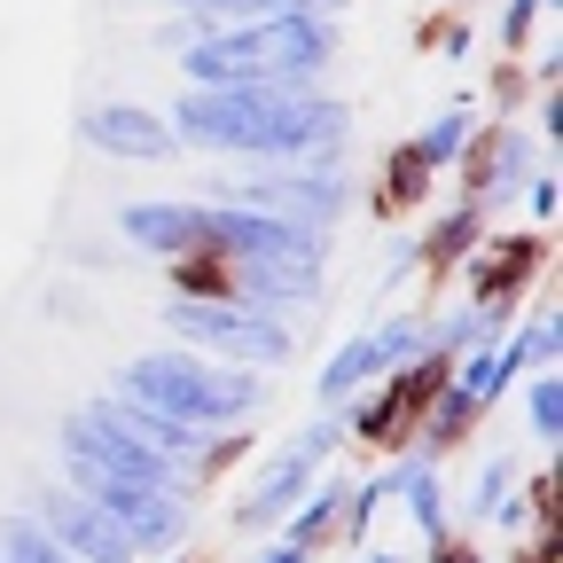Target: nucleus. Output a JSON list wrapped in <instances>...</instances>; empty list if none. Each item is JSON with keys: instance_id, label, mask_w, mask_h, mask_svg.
<instances>
[{"instance_id": "423d86ee", "label": "nucleus", "mask_w": 563, "mask_h": 563, "mask_svg": "<svg viewBox=\"0 0 563 563\" xmlns=\"http://www.w3.org/2000/svg\"><path fill=\"white\" fill-rule=\"evenodd\" d=\"M79 133L95 141L102 157H118V165H173V157H180L173 118H157L150 102H95V110L79 118Z\"/></svg>"}, {"instance_id": "b1692460", "label": "nucleus", "mask_w": 563, "mask_h": 563, "mask_svg": "<svg viewBox=\"0 0 563 563\" xmlns=\"http://www.w3.org/2000/svg\"><path fill=\"white\" fill-rule=\"evenodd\" d=\"M555 203H563L555 196V173H532V220H555Z\"/></svg>"}, {"instance_id": "393cba45", "label": "nucleus", "mask_w": 563, "mask_h": 563, "mask_svg": "<svg viewBox=\"0 0 563 563\" xmlns=\"http://www.w3.org/2000/svg\"><path fill=\"white\" fill-rule=\"evenodd\" d=\"M431 563H477V548H462V540L446 532V540H431Z\"/></svg>"}, {"instance_id": "2eb2a0df", "label": "nucleus", "mask_w": 563, "mask_h": 563, "mask_svg": "<svg viewBox=\"0 0 563 563\" xmlns=\"http://www.w3.org/2000/svg\"><path fill=\"white\" fill-rule=\"evenodd\" d=\"M493 361H501V376H509V384H517L525 368H532V376H540V368H555V313H540V321H532V329H517L509 344H493Z\"/></svg>"}, {"instance_id": "0eeeda50", "label": "nucleus", "mask_w": 563, "mask_h": 563, "mask_svg": "<svg viewBox=\"0 0 563 563\" xmlns=\"http://www.w3.org/2000/svg\"><path fill=\"white\" fill-rule=\"evenodd\" d=\"M40 532H47L70 563H141V555H133V540H125L95 501H79L70 485H55L47 501H40Z\"/></svg>"}, {"instance_id": "20e7f679", "label": "nucleus", "mask_w": 563, "mask_h": 563, "mask_svg": "<svg viewBox=\"0 0 563 563\" xmlns=\"http://www.w3.org/2000/svg\"><path fill=\"white\" fill-rule=\"evenodd\" d=\"M165 329L188 336V344H211L220 361H251V368H282L290 361V321H274V313H251L235 298H173L165 306Z\"/></svg>"}, {"instance_id": "aec40b11", "label": "nucleus", "mask_w": 563, "mask_h": 563, "mask_svg": "<svg viewBox=\"0 0 563 563\" xmlns=\"http://www.w3.org/2000/svg\"><path fill=\"white\" fill-rule=\"evenodd\" d=\"M525 407H532V431H540V446H555V431H563V384H555V368H540V376H532Z\"/></svg>"}, {"instance_id": "dca6fc26", "label": "nucleus", "mask_w": 563, "mask_h": 563, "mask_svg": "<svg viewBox=\"0 0 563 563\" xmlns=\"http://www.w3.org/2000/svg\"><path fill=\"white\" fill-rule=\"evenodd\" d=\"M470 243H477V203H462V211H446V220H439L431 235H422V243H415V258H422V266H431V274H446V266H454V258H462Z\"/></svg>"}, {"instance_id": "5701e85b", "label": "nucleus", "mask_w": 563, "mask_h": 563, "mask_svg": "<svg viewBox=\"0 0 563 563\" xmlns=\"http://www.w3.org/2000/svg\"><path fill=\"white\" fill-rule=\"evenodd\" d=\"M532 24H540V0H509V9H501V47H525Z\"/></svg>"}, {"instance_id": "f257e3e1", "label": "nucleus", "mask_w": 563, "mask_h": 563, "mask_svg": "<svg viewBox=\"0 0 563 563\" xmlns=\"http://www.w3.org/2000/svg\"><path fill=\"white\" fill-rule=\"evenodd\" d=\"M352 110L313 95V87H196L173 102V133L180 150H220L243 165H306L329 157L344 141Z\"/></svg>"}, {"instance_id": "9b49d317", "label": "nucleus", "mask_w": 563, "mask_h": 563, "mask_svg": "<svg viewBox=\"0 0 563 563\" xmlns=\"http://www.w3.org/2000/svg\"><path fill=\"white\" fill-rule=\"evenodd\" d=\"M532 258H540V243H525V235H493L477 258H470V306H501V313H517V290H525V274H532Z\"/></svg>"}, {"instance_id": "a211bd4d", "label": "nucleus", "mask_w": 563, "mask_h": 563, "mask_svg": "<svg viewBox=\"0 0 563 563\" xmlns=\"http://www.w3.org/2000/svg\"><path fill=\"white\" fill-rule=\"evenodd\" d=\"M0 563H70V555L40 532V517H9L0 525Z\"/></svg>"}, {"instance_id": "6e6552de", "label": "nucleus", "mask_w": 563, "mask_h": 563, "mask_svg": "<svg viewBox=\"0 0 563 563\" xmlns=\"http://www.w3.org/2000/svg\"><path fill=\"white\" fill-rule=\"evenodd\" d=\"M118 235L133 251H157V258L211 251V203H125L118 211Z\"/></svg>"}, {"instance_id": "1a4fd4ad", "label": "nucleus", "mask_w": 563, "mask_h": 563, "mask_svg": "<svg viewBox=\"0 0 563 563\" xmlns=\"http://www.w3.org/2000/svg\"><path fill=\"white\" fill-rule=\"evenodd\" d=\"M313 477H321V462H306L298 446H282L266 470H258V485L235 501V532H266V525H282L306 493H313Z\"/></svg>"}, {"instance_id": "ddd939ff", "label": "nucleus", "mask_w": 563, "mask_h": 563, "mask_svg": "<svg viewBox=\"0 0 563 563\" xmlns=\"http://www.w3.org/2000/svg\"><path fill=\"white\" fill-rule=\"evenodd\" d=\"M344 477H313V493H306V501L290 509V517H282V540H290V548H306V555H321V540H329V525L344 517Z\"/></svg>"}, {"instance_id": "4be33fe9", "label": "nucleus", "mask_w": 563, "mask_h": 563, "mask_svg": "<svg viewBox=\"0 0 563 563\" xmlns=\"http://www.w3.org/2000/svg\"><path fill=\"white\" fill-rule=\"evenodd\" d=\"M509 485H517V462H485V477H477V517H493V509H509Z\"/></svg>"}, {"instance_id": "4468645a", "label": "nucleus", "mask_w": 563, "mask_h": 563, "mask_svg": "<svg viewBox=\"0 0 563 563\" xmlns=\"http://www.w3.org/2000/svg\"><path fill=\"white\" fill-rule=\"evenodd\" d=\"M470 141H477V118H470V102H454V110H439L431 125H422V133L407 141V150H415L422 165H431V173H446V165H462Z\"/></svg>"}, {"instance_id": "412c9836", "label": "nucleus", "mask_w": 563, "mask_h": 563, "mask_svg": "<svg viewBox=\"0 0 563 563\" xmlns=\"http://www.w3.org/2000/svg\"><path fill=\"white\" fill-rule=\"evenodd\" d=\"M422 188H431V165H422L415 150H399L391 173H384V196H391V203H422Z\"/></svg>"}, {"instance_id": "f03ea898", "label": "nucleus", "mask_w": 563, "mask_h": 563, "mask_svg": "<svg viewBox=\"0 0 563 563\" xmlns=\"http://www.w3.org/2000/svg\"><path fill=\"white\" fill-rule=\"evenodd\" d=\"M329 55H336V24H321L313 9H290L235 32L211 24L196 47H180V70L196 87H313Z\"/></svg>"}, {"instance_id": "f8f14e48", "label": "nucleus", "mask_w": 563, "mask_h": 563, "mask_svg": "<svg viewBox=\"0 0 563 563\" xmlns=\"http://www.w3.org/2000/svg\"><path fill=\"white\" fill-rule=\"evenodd\" d=\"M391 501H407V517H415L422 540H446V532H454V525H446V477H439L431 462L391 470Z\"/></svg>"}, {"instance_id": "f3484780", "label": "nucleus", "mask_w": 563, "mask_h": 563, "mask_svg": "<svg viewBox=\"0 0 563 563\" xmlns=\"http://www.w3.org/2000/svg\"><path fill=\"white\" fill-rule=\"evenodd\" d=\"M368 376H384V368H376V344H368V336H352L344 352H329V368H321V399L336 407V399H352V391H361Z\"/></svg>"}, {"instance_id": "9d476101", "label": "nucleus", "mask_w": 563, "mask_h": 563, "mask_svg": "<svg viewBox=\"0 0 563 563\" xmlns=\"http://www.w3.org/2000/svg\"><path fill=\"white\" fill-rule=\"evenodd\" d=\"M462 165H470V203H477V211H485V203H509V196L532 180V141L509 125V133H493V141H470Z\"/></svg>"}, {"instance_id": "a878e982", "label": "nucleus", "mask_w": 563, "mask_h": 563, "mask_svg": "<svg viewBox=\"0 0 563 563\" xmlns=\"http://www.w3.org/2000/svg\"><path fill=\"white\" fill-rule=\"evenodd\" d=\"M258 563H313V555H306V548H290V540H274V548H266Z\"/></svg>"}, {"instance_id": "39448f33", "label": "nucleus", "mask_w": 563, "mask_h": 563, "mask_svg": "<svg viewBox=\"0 0 563 563\" xmlns=\"http://www.w3.org/2000/svg\"><path fill=\"white\" fill-rule=\"evenodd\" d=\"M211 251L243 258V266H321V228L243 211V203H211Z\"/></svg>"}, {"instance_id": "bb28decb", "label": "nucleus", "mask_w": 563, "mask_h": 563, "mask_svg": "<svg viewBox=\"0 0 563 563\" xmlns=\"http://www.w3.org/2000/svg\"><path fill=\"white\" fill-rule=\"evenodd\" d=\"M368 563H407V555H391V548H376V555H368Z\"/></svg>"}, {"instance_id": "7ed1b4c3", "label": "nucleus", "mask_w": 563, "mask_h": 563, "mask_svg": "<svg viewBox=\"0 0 563 563\" xmlns=\"http://www.w3.org/2000/svg\"><path fill=\"white\" fill-rule=\"evenodd\" d=\"M118 399L125 407H150V415H173L188 431H235V422L258 415V376L243 368H211L196 352L165 344V352H141V361L118 368Z\"/></svg>"}, {"instance_id": "6ab92c4d", "label": "nucleus", "mask_w": 563, "mask_h": 563, "mask_svg": "<svg viewBox=\"0 0 563 563\" xmlns=\"http://www.w3.org/2000/svg\"><path fill=\"white\" fill-rule=\"evenodd\" d=\"M188 9H196L203 24H258V16H290V9H306V0H188Z\"/></svg>"}]
</instances>
